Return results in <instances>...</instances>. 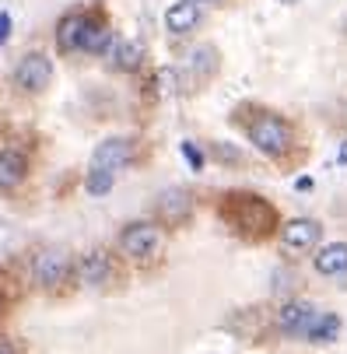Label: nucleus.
Listing matches in <instances>:
<instances>
[{"instance_id":"f257e3e1","label":"nucleus","mask_w":347,"mask_h":354,"mask_svg":"<svg viewBox=\"0 0 347 354\" xmlns=\"http://www.w3.org/2000/svg\"><path fill=\"white\" fill-rule=\"evenodd\" d=\"M109 39H113L109 28L98 21L95 15H84V11H71L57 25V46L64 49V53H81V49L102 53Z\"/></svg>"},{"instance_id":"f03ea898","label":"nucleus","mask_w":347,"mask_h":354,"mask_svg":"<svg viewBox=\"0 0 347 354\" xmlns=\"http://www.w3.org/2000/svg\"><path fill=\"white\" fill-rule=\"evenodd\" d=\"M221 211H225V218H228L238 232L253 235V239L267 235V232L277 225L274 207L267 204L263 196H256V193H228V200L221 204Z\"/></svg>"},{"instance_id":"7ed1b4c3","label":"nucleus","mask_w":347,"mask_h":354,"mask_svg":"<svg viewBox=\"0 0 347 354\" xmlns=\"http://www.w3.org/2000/svg\"><path fill=\"white\" fill-rule=\"evenodd\" d=\"M250 140L263 151V155H288L291 151V140H294V133H291V127L281 120V116H274V113H256L253 120H250Z\"/></svg>"},{"instance_id":"20e7f679","label":"nucleus","mask_w":347,"mask_h":354,"mask_svg":"<svg viewBox=\"0 0 347 354\" xmlns=\"http://www.w3.org/2000/svg\"><path fill=\"white\" fill-rule=\"evenodd\" d=\"M162 245V232L151 221H133L120 235V252H126L130 260H151Z\"/></svg>"},{"instance_id":"39448f33","label":"nucleus","mask_w":347,"mask_h":354,"mask_svg":"<svg viewBox=\"0 0 347 354\" xmlns=\"http://www.w3.org/2000/svg\"><path fill=\"white\" fill-rule=\"evenodd\" d=\"M49 81H53V60H49L46 53H25V57L18 60V67H15V84H18L21 91L39 95V91H46Z\"/></svg>"},{"instance_id":"423d86ee","label":"nucleus","mask_w":347,"mask_h":354,"mask_svg":"<svg viewBox=\"0 0 347 354\" xmlns=\"http://www.w3.org/2000/svg\"><path fill=\"white\" fill-rule=\"evenodd\" d=\"M74 263L64 249H42L35 257V281L39 288H60L64 281H71Z\"/></svg>"},{"instance_id":"0eeeda50","label":"nucleus","mask_w":347,"mask_h":354,"mask_svg":"<svg viewBox=\"0 0 347 354\" xmlns=\"http://www.w3.org/2000/svg\"><path fill=\"white\" fill-rule=\"evenodd\" d=\"M74 270H77V281H81V284H88V288H102V284L113 281L116 263H113V252H109V249H91V252H84V257L77 260Z\"/></svg>"},{"instance_id":"6e6552de","label":"nucleus","mask_w":347,"mask_h":354,"mask_svg":"<svg viewBox=\"0 0 347 354\" xmlns=\"http://www.w3.org/2000/svg\"><path fill=\"white\" fill-rule=\"evenodd\" d=\"M133 158V144H130V137H109V140H102L95 147V155H91V169L95 172H120L126 162Z\"/></svg>"},{"instance_id":"1a4fd4ad","label":"nucleus","mask_w":347,"mask_h":354,"mask_svg":"<svg viewBox=\"0 0 347 354\" xmlns=\"http://www.w3.org/2000/svg\"><path fill=\"white\" fill-rule=\"evenodd\" d=\"M316 306L312 301H288V306L277 313V326L284 330V333H291V337H306L309 333V326L316 323Z\"/></svg>"},{"instance_id":"9d476101","label":"nucleus","mask_w":347,"mask_h":354,"mask_svg":"<svg viewBox=\"0 0 347 354\" xmlns=\"http://www.w3.org/2000/svg\"><path fill=\"white\" fill-rule=\"evenodd\" d=\"M323 239V225L319 221H312V218H291L284 228H281V242L288 245V249H312L316 242Z\"/></svg>"},{"instance_id":"9b49d317","label":"nucleus","mask_w":347,"mask_h":354,"mask_svg":"<svg viewBox=\"0 0 347 354\" xmlns=\"http://www.w3.org/2000/svg\"><path fill=\"white\" fill-rule=\"evenodd\" d=\"M102 57H109V64L116 71H140L144 67V46L140 42H130V39H109L106 49H102Z\"/></svg>"},{"instance_id":"f8f14e48","label":"nucleus","mask_w":347,"mask_h":354,"mask_svg":"<svg viewBox=\"0 0 347 354\" xmlns=\"http://www.w3.org/2000/svg\"><path fill=\"white\" fill-rule=\"evenodd\" d=\"M200 25V4L196 0H176V4L165 11V28L172 35H186Z\"/></svg>"},{"instance_id":"ddd939ff","label":"nucleus","mask_w":347,"mask_h":354,"mask_svg":"<svg viewBox=\"0 0 347 354\" xmlns=\"http://www.w3.org/2000/svg\"><path fill=\"white\" fill-rule=\"evenodd\" d=\"M189 211H193V200L186 189H165L158 196V218L165 225H182L189 218Z\"/></svg>"},{"instance_id":"4468645a","label":"nucleus","mask_w":347,"mask_h":354,"mask_svg":"<svg viewBox=\"0 0 347 354\" xmlns=\"http://www.w3.org/2000/svg\"><path fill=\"white\" fill-rule=\"evenodd\" d=\"M28 176V162L21 151H0V189H15Z\"/></svg>"},{"instance_id":"2eb2a0df","label":"nucleus","mask_w":347,"mask_h":354,"mask_svg":"<svg viewBox=\"0 0 347 354\" xmlns=\"http://www.w3.org/2000/svg\"><path fill=\"white\" fill-rule=\"evenodd\" d=\"M316 270L326 277H337L347 270V242H330L316 252Z\"/></svg>"},{"instance_id":"dca6fc26","label":"nucleus","mask_w":347,"mask_h":354,"mask_svg":"<svg viewBox=\"0 0 347 354\" xmlns=\"http://www.w3.org/2000/svg\"><path fill=\"white\" fill-rule=\"evenodd\" d=\"M189 71L196 81H204L207 74L218 71V53H214V46H200V49H193L189 53Z\"/></svg>"},{"instance_id":"f3484780","label":"nucleus","mask_w":347,"mask_h":354,"mask_svg":"<svg viewBox=\"0 0 347 354\" xmlns=\"http://www.w3.org/2000/svg\"><path fill=\"white\" fill-rule=\"evenodd\" d=\"M340 333V319L337 316H316V323L309 326V340H316V344H323V340H333Z\"/></svg>"},{"instance_id":"a211bd4d","label":"nucleus","mask_w":347,"mask_h":354,"mask_svg":"<svg viewBox=\"0 0 347 354\" xmlns=\"http://www.w3.org/2000/svg\"><path fill=\"white\" fill-rule=\"evenodd\" d=\"M113 183H116V176H113V172H95V169H88V193H91V196L109 193V189H113Z\"/></svg>"},{"instance_id":"6ab92c4d","label":"nucleus","mask_w":347,"mask_h":354,"mask_svg":"<svg viewBox=\"0 0 347 354\" xmlns=\"http://www.w3.org/2000/svg\"><path fill=\"white\" fill-rule=\"evenodd\" d=\"M182 155H186V162L200 172L204 169V155H200V147H193V144H182Z\"/></svg>"},{"instance_id":"aec40b11","label":"nucleus","mask_w":347,"mask_h":354,"mask_svg":"<svg viewBox=\"0 0 347 354\" xmlns=\"http://www.w3.org/2000/svg\"><path fill=\"white\" fill-rule=\"evenodd\" d=\"M8 35H11V15L0 11V42H8Z\"/></svg>"},{"instance_id":"412c9836","label":"nucleus","mask_w":347,"mask_h":354,"mask_svg":"<svg viewBox=\"0 0 347 354\" xmlns=\"http://www.w3.org/2000/svg\"><path fill=\"white\" fill-rule=\"evenodd\" d=\"M0 354H21V347L11 337H0Z\"/></svg>"},{"instance_id":"4be33fe9","label":"nucleus","mask_w":347,"mask_h":354,"mask_svg":"<svg viewBox=\"0 0 347 354\" xmlns=\"http://www.w3.org/2000/svg\"><path fill=\"white\" fill-rule=\"evenodd\" d=\"M337 162H340V165H347V140H344V144H340V151H337Z\"/></svg>"},{"instance_id":"5701e85b","label":"nucleus","mask_w":347,"mask_h":354,"mask_svg":"<svg viewBox=\"0 0 347 354\" xmlns=\"http://www.w3.org/2000/svg\"><path fill=\"white\" fill-rule=\"evenodd\" d=\"M196 4H221V0H196Z\"/></svg>"},{"instance_id":"b1692460","label":"nucleus","mask_w":347,"mask_h":354,"mask_svg":"<svg viewBox=\"0 0 347 354\" xmlns=\"http://www.w3.org/2000/svg\"><path fill=\"white\" fill-rule=\"evenodd\" d=\"M281 4H294V0H281Z\"/></svg>"}]
</instances>
